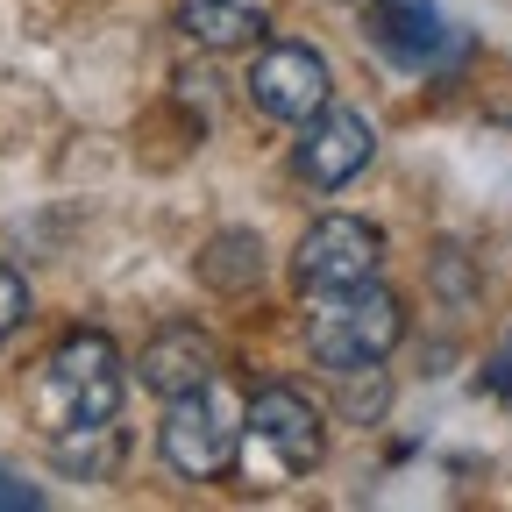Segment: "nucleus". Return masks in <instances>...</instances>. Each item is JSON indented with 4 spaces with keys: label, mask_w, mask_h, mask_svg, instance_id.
Wrapping results in <instances>:
<instances>
[{
    "label": "nucleus",
    "mask_w": 512,
    "mask_h": 512,
    "mask_svg": "<svg viewBox=\"0 0 512 512\" xmlns=\"http://www.w3.org/2000/svg\"><path fill=\"white\" fill-rule=\"evenodd\" d=\"M406 335V306L399 292H384L377 278L370 285H349V292H313V313H306V356L320 370H377L384 356L399 349Z\"/></svg>",
    "instance_id": "f257e3e1"
},
{
    "label": "nucleus",
    "mask_w": 512,
    "mask_h": 512,
    "mask_svg": "<svg viewBox=\"0 0 512 512\" xmlns=\"http://www.w3.org/2000/svg\"><path fill=\"white\" fill-rule=\"evenodd\" d=\"M128 392V363L100 328H72L43 363H36V406L50 413V427H93L114 420Z\"/></svg>",
    "instance_id": "f03ea898"
},
{
    "label": "nucleus",
    "mask_w": 512,
    "mask_h": 512,
    "mask_svg": "<svg viewBox=\"0 0 512 512\" xmlns=\"http://www.w3.org/2000/svg\"><path fill=\"white\" fill-rule=\"evenodd\" d=\"M242 413H249V406L235 399L228 377H207V384H192V392L164 399L157 448H164L171 477H185V484H214V477L235 463V448H242Z\"/></svg>",
    "instance_id": "7ed1b4c3"
},
{
    "label": "nucleus",
    "mask_w": 512,
    "mask_h": 512,
    "mask_svg": "<svg viewBox=\"0 0 512 512\" xmlns=\"http://www.w3.org/2000/svg\"><path fill=\"white\" fill-rule=\"evenodd\" d=\"M242 441H249V463L264 484H285V477H306L328 448V427H320L313 399L292 392V384H264L242 413Z\"/></svg>",
    "instance_id": "20e7f679"
},
{
    "label": "nucleus",
    "mask_w": 512,
    "mask_h": 512,
    "mask_svg": "<svg viewBox=\"0 0 512 512\" xmlns=\"http://www.w3.org/2000/svg\"><path fill=\"white\" fill-rule=\"evenodd\" d=\"M384 271V235L356 214H328L313 221L292 249V285L313 299V292H349V285H370Z\"/></svg>",
    "instance_id": "39448f33"
},
{
    "label": "nucleus",
    "mask_w": 512,
    "mask_h": 512,
    "mask_svg": "<svg viewBox=\"0 0 512 512\" xmlns=\"http://www.w3.org/2000/svg\"><path fill=\"white\" fill-rule=\"evenodd\" d=\"M377 136H370V121L356 107H320L313 121H299V143H292V171L313 185V192H342L363 164H370Z\"/></svg>",
    "instance_id": "423d86ee"
},
{
    "label": "nucleus",
    "mask_w": 512,
    "mask_h": 512,
    "mask_svg": "<svg viewBox=\"0 0 512 512\" xmlns=\"http://www.w3.org/2000/svg\"><path fill=\"white\" fill-rule=\"evenodd\" d=\"M328 57L306 50V43H271V50H256L249 64V100L256 114H271V121H313L320 107H328Z\"/></svg>",
    "instance_id": "0eeeda50"
},
{
    "label": "nucleus",
    "mask_w": 512,
    "mask_h": 512,
    "mask_svg": "<svg viewBox=\"0 0 512 512\" xmlns=\"http://www.w3.org/2000/svg\"><path fill=\"white\" fill-rule=\"evenodd\" d=\"M448 43H456V29H448L434 0H377L370 8V50H384L406 72H427Z\"/></svg>",
    "instance_id": "6e6552de"
},
{
    "label": "nucleus",
    "mask_w": 512,
    "mask_h": 512,
    "mask_svg": "<svg viewBox=\"0 0 512 512\" xmlns=\"http://www.w3.org/2000/svg\"><path fill=\"white\" fill-rule=\"evenodd\" d=\"M136 377L150 384L157 399H178V392H192V384L221 377V349H214V335H207V328H192V320H171V328H157V335H150V349H143Z\"/></svg>",
    "instance_id": "1a4fd4ad"
},
{
    "label": "nucleus",
    "mask_w": 512,
    "mask_h": 512,
    "mask_svg": "<svg viewBox=\"0 0 512 512\" xmlns=\"http://www.w3.org/2000/svg\"><path fill=\"white\" fill-rule=\"evenodd\" d=\"M178 29L207 50H249L271 29V0H178Z\"/></svg>",
    "instance_id": "9d476101"
},
{
    "label": "nucleus",
    "mask_w": 512,
    "mask_h": 512,
    "mask_svg": "<svg viewBox=\"0 0 512 512\" xmlns=\"http://www.w3.org/2000/svg\"><path fill=\"white\" fill-rule=\"evenodd\" d=\"M50 456H57V470H72V477L100 484V477L121 463V427H114V420H93V427H57V434H50Z\"/></svg>",
    "instance_id": "9b49d317"
},
{
    "label": "nucleus",
    "mask_w": 512,
    "mask_h": 512,
    "mask_svg": "<svg viewBox=\"0 0 512 512\" xmlns=\"http://www.w3.org/2000/svg\"><path fill=\"white\" fill-rule=\"evenodd\" d=\"M22 320H29V285H22L8 264H0V349L15 342V328H22Z\"/></svg>",
    "instance_id": "f8f14e48"
},
{
    "label": "nucleus",
    "mask_w": 512,
    "mask_h": 512,
    "mask_svg": "<svg viewBox=\"0 0 512 512\" xmlns=\"http://www.w3.org/2000/svg\"><path fill=\"white\" fill-rule=\"evenodd\" d=\"M36 505H43L36 484H22L15 470H0V512H36Z\"/></svg>",
    "instance_id": "ddd939ff"
},
{
    "label": "nucleus",
    "mask_w": 512,
    "mask_h": 512,
    "mask_svg": "<svg viewBox=\"0 0 512 512\" xmlns=\"http://www.w3.org/2000/svg\"><path fill=\"white\" fill-rule=\"evenodd\" d=\"M484 384H491V392H498V399L512 406V335H505V342L491 349V370H484Z\"/></svg>",
    "instance_id": "4468645a"
}]
</instances>
